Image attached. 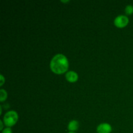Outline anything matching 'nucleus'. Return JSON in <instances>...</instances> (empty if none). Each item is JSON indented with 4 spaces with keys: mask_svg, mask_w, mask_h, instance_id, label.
Segmentation results:
<instances>
[{
    "mask_svg": "<svg viewBox=\"0 0 133 133\" xmlns=\"http://www.w3.org/2000/svg\"><path fill=\"white\" fill-rule=\"evenodd\" d=\"M69 64L67 58L62 54H58L52 58L50 63L51 71L56 74H62L68 69Z\"/></svg>",
    "mask_w": 133,
    "mask_h": 133,
    "instance_id": "f257e3e1",
    "label": "nucleus"
},
{
    "mask_svg": "<svg viewBox=\"0 0 133 133\" xmlns=\"http://www.w3.org/2000/svg\"><path fill=\"white\" fill-rule=\"evenodd\" d=\"M18 119V116L16 112L11 110L5 114L3 117L4 124L8 127H12L16 124Z\"/></svg>",
    "mask_w": 133,
    "mask_h": 133,
    "instance_id": "f03ea898",
    "label": "nucleus"
},
{
    "mask_svg": "<svg viewBox=\"0 0 133 133\" xmlns=\"http://www.w3.org/2000/svg\"><path fill=\"white\" fill-rule=\"evenodd\" d=\"M129 23V18L126 16L120 15L118 16L114 19V25L118 28L125 27Z\"/></svg>",
    "mask_w": 133,
    "mask_h": 133,
    "instance_id": "7ed1b4c3",
    "label": "nucleus"
},
{
    "mask_svg": "<svg viewBox=\"0 0 133 133\" xmlns=\"http://www.w3.org/2000/svg\"><path fill=\"white\" fill-rule=\"evenodd\" d=\"M112 127L109 123H101L97 127V133H110Z\"/></svg>",
    "mask_w": 133,
    "mask_h": 133,
    "instance_id": "20e7f679",
    "label": "nucleus"
},
{
    "mask_svg": "<svg viewBox=\"0 0 133 133\" xmlns=\"http://www.w3.org/2000/svg\"><path fill=\"white\" fill-rule=\"evenodd\" d=\"M66 78L69 82L74 83V82H76L78 80V75L75 71H68L66 74Z\"/></svg>",
    "mask_w": 133,
    "mask_h": 133,
    "instance_id": "39448f33",
    "label": "nucleus"
},
{
    "mask_svg": "<svg viewBox=\"0 0 133 133\" xmlns=\"http://www.w3.org/2000/svg\"><path fill=\"white\" fill-rule=\"evenodd\" d=\"M68 127V129L70 130V132H74L79 127V123L77 121L72 120L70 122Z\"/></svg>",
    "mask_w": 133,
    "mask_h": 133,
    "instance_id": "423d86ee",
    "label": "nucleus"
},
{
    "mask_svg": "<svg viewBox=\"0 0 133 133\" xmlns=\"http://www.w3.org/2000/svg\"><path fill=\"white\" fill-rule=\"evenodd\" d=\"M6 97H7V93L6 91L3 89H1L0 90V101L3 102L6 100Z\"/></svg>",
    "mask_w": 133,
    "mask_h": 133,
    "instance_id": "0eeeda50",
    "label": "nucleus"
},
{
    "mask_svg": "<svg viewBox=\"0 0 133 133\" xmlns=\"http://www.w3.org/2000/svg\"><path fill=\"white\" fill-rule=\"evenodd\" d=\"M125 12L128 15H131L133 13V6L131 5H129L125 8Z\"/></svg>",
    "mask_w": 133,
    "mask_h": 133,
    "instance_id": "6e6552de",
    "label": "nucleus"
},
{
    "mask_svg": "<svg viewBox=\"0 0 133 133\" xmlns=\"http://www.w3.org/2000/svg\"><path fill=\"white\" fill-rule=\"evenodd\" d=\"M2 133H12V130L10 127H8V128L5 129L3 130Z\"/></svg>",
    "mask_w": 133,
    "mask_h": 133,
    "instance_id": "1a4fd4ad",
    "label": "nucleus"
},
{
    "mask_svg": "<svg viewBox=\"0 0 133 133\" xmlns=\"http://www.w3.org/2000/svg\"><path fill=\"white\" fill-rule=\"evenodd\" d=\"M0 79H1V83H0V86H2L4 82H5V78L2 75H0Z\"/></svg>",
    "mask_w": 133,
    "mask_h": 133,
    "instance_id": "9d476101",
    "label": "nucleus"
},
{
    "mask_svg": "<svg viewBox=\"0 0 133 133\" xmlns=\"http://www.w3.org/2000/svg\"><path fill=\"white\" fill-rule=\"evenodd\" d=\"M0 123H1V130L3 129V125L2 121H0Z\"/></svg>",
    "mask_w": 133,
    "mask_h": 133,
    "instance_id": "9b49d317",
    "label": "nucleus"
},
{
    "mask_svg": "<svg viewBox=\"0 0 133 133\" xmlns=\"http://www.w3.org/2000/svg\"><path fill=\"white\" fill-rule=\"evenodd\" d=\"M70 1H61V2L62 3H68Z\"/></svg>",
    "mask_w": 133,
    "mask_h": 133,
    "instance_id": "f8f14e48",
    "label": "nucleus"
},
{
    "mask_svg": "<svg viewBox=\"0 0 133 133\" xmlns=\"http://www.w3.org/2000/svg\"><path fill=\"white\" fill-rule=\"evenodd\" d=\"M68 133H75V132H68Z\"/></svg>",
    "mask_w": 133,
    "mask_h": 133,
    "instance_id": "ddd939ff",
    "label": "nucleus"
}]
</instances>
